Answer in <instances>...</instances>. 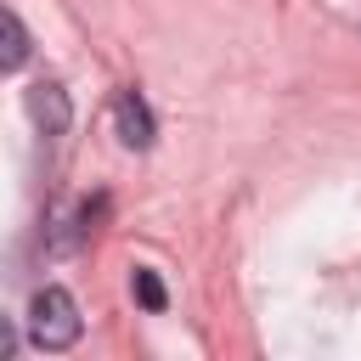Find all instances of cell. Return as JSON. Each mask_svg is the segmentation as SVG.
Segmentation results:
<instances>
[{
  "instance_id": "cell-3",
  "label": "cell",
  "mask_w": 361,
  "mask_h": 361,
  "mask_svg": "<svg viewBox=\"0 0 361 361\" xmlns=\"http://www.w3.org/2000/svg\"><path fill=\"white\" fill-rule=\"evenodd\" d=\"M28 113H34V124H39L45 135H62V130H68V118H73V107H68V90H62V85H34V90H28Z\"/></svg>"
},
{
  "instance_id": "cell-4",
  "label": "cell",
  "mask_w": 361,
  "mask_h": 361,
  "mask_svg": "<svg viewBox=\"0 0 361 361\" xmlns=\"http://www.w3.org/2000/svg\"><path fill=\"white\" fill-rule=\"evenodd\" d=\"M0 23H6V56H0V62L17 73V68H23V56H28V28H23V17H17L11 6H6V17H0Z\"/></svg>"
},
{
  "instance_id": "cell-2",
  "label": "cell",
  "mask_w": 361,
  "mask_h": 361,
  "mask_svg": "<svg viewBox=\"0 0 361 361\" xmlns=\"http://www.w3.org/2000/svg\"><path fill=\"white\" fill-rule=\"evenodd\" d=\"M113 118H118V141L124 147H152V135H158V124H152V113H147V102H141V90H118L113 96Z\"/></svg>"
},
{
  "instance_id": "cell-5",
  "label": "cell",
  "mask_w": 361,
  "mask_h": 361,
  "mask_svg": "<svg viewBox=\"0 0 361 361\" xmlns=\"http://www.w3.org/2000/svg\"><path fill=\"white\" fill-rule=\"evenodd\" d=\"M130 288H135V299H141L147 310H164V305H169V293H164V282H158V276H152L147 265H141V271L130 276Z\"/></svg>"
},
{
  "instance_id": "cell-1",
  "label": "cell",
  "mask_w": 361,
  "mask_h": 361,
  "mask_svg": "<svg viewBox=\"0 0 361 361\" xmlns=\"http://www.w3.org/2000/svg\"><path fill=\"white\" fill-rule=\"evenodd\" d=\"M79 333H85V316H79L68 288L51 282V288H39L28 299V338L39 350H68V344H79Z\"/></svg>"
}]
</instances>
